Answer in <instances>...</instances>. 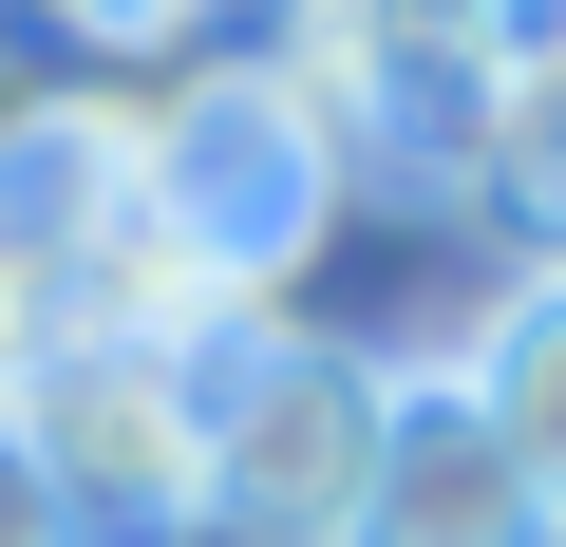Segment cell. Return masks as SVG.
<instances>
[{
  "instance_id": "cell-1",
  "label": "cell",
  "mask_w": 566,
  "mask_h": 547,
  "mask_svg": "<svg viewBox=\"0 0 566 547\" xmlns=\"http://www.w3.org/2000/svg\"><path fill=\"white\" fill-rule=\"evenodd\" d=\"M378 434H397V359H359L322 322L227 340L208 359V528L227 547H359Z\"/></svg>"
},
{
  "instance_id": "cell-2",
  "label": "cell",
  "mask_w": 566,
  "mask_h": 547,
  "mask_svg": "<svg viewBox=\"0 0 566 547\" xmlns=\"http://www.w3.org/2000/svg\"><path fill=\"white\" fill-rule=\"evenodd\" d=\"M0 434L57 472V509H76L95 547H170V528H208V359H151V340L57 322L20 378H0Z\"/></svg>"
},
{
  "instance_id": "cell-3",
  "label": "cell",
  "mask_w": 566,
  "mask_h": 547,
  "mask_svg": "<svg viewBox=\"0 0 566 547\" xmlns=\"http://www.w3.org/2000/svg\"><path fill=\"white\" fill-rule=\"evenodd\" d=\"M359 547H566V509L528 491V453L491 434V397L434 359V378H397V434H378Z\"/></svg>"
},
{
  "instance_id": "cell-4",
  "label": "cell",
  "mask_w": 566,
  "mask_h": 547,
  "mask_svg": "<svg viewBox=\"0 0 566 547\" xmlns=\"http://www.w3.org/2000/svg\"><path fill=\"white\" fill-rule=\"evenodd\" d=\"M472 397H491V434L528 453V491L566 509V264H547V284H510L491 322H472V359H453Z\"/></svg>"
},
{
  "instance_id": "cell-5",
  "label": "cell",
  "mask_w": 566,
  "mask_h": 547,
  "mask_svg": "<svg viewBox=\"0 0 566 547\" xmlns=\"http://www.w3.org/2000/svg\"><path fill=\"white\" fill-rule=\"evenodd\" d=\"M472 208L510 227V264H528V284L566 264V95H547V114H491V170H472Z\"/></svg>"
},
{
  "instance_id": "cell-6",
  "label": "cell",
  "mask_w": 566,
  "mask_h": 547,
  "mask_svg": "<svg viewBox=\"0 0 566 547\" xmlns=\"http://www.w3.org/2000/svg\"><path fill=\"white\" fill-rule=\"evenodd\" d=\"M416 20L491 76V114H547L566 95V0H416Z\"/></svg>"
},
{
  "instance_id": "cell-7",
  "label": "cell",
  "mask_w": 566,
  "mask_h": 547,
  "mask_svg": "<svg viewBox=\"0 0 566 547\" xmlns=\"http://www.w3.org/2000/svg\"><path fill=\"white\" fill-rule=\"evenodd\" d=\"M57 20H76L95 57H189V39L227 20V0H57Z\"/></svg>"
},
{
  "instance_id": "cell-8",
  "label": "cell",
  "mask_w": 566,
  "mask_h": 547,
  "mask_svg": "<svg viewBox=\"0 0 566 547\" xmlns=\"http://www.w3.org/2000/svg\"><path fill=\"white\" fill-rule=\"evenodd\" d=\"M0 547H95V528H76V509H57V472H39V453H20V434H0Z\"/></svg>"
}]
</instances>
